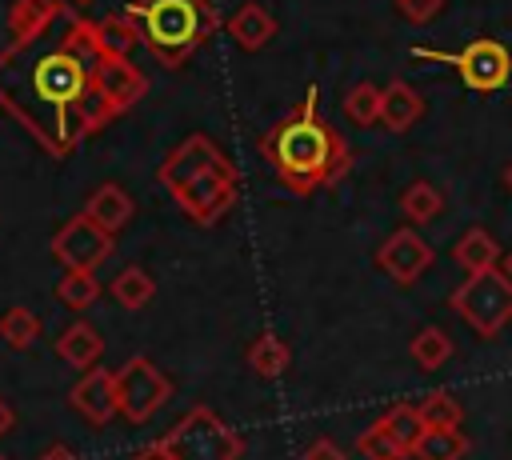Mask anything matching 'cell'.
I'll use <instances>...</instances> for the list:
<instances>
[{
	"label": "cell",
	"mask_w": 512,
	"mask_h": 460,
	"mask_svg": "<svg viewBox=\"0 0 512 460\" xmlns=\"http://www.w3.org/2000/svg\"><path fill=\"white\" fill-rule=\"evenodd\" d=\"M108 56L96 20L64 4L40 36L0 48V112L12 116L48 156H72L88 136L112 124L100 96Z\"/></svg>",
	"instance_id": "6da1fadb"
},
{
	"label": "cell",
	"mask_w": 512,
	"mask_h": 460,
	"mask_svg": "<svg viewBox=\"0 0 512 460\" xmlns=\"http://www.w3.org/2000/svg\"><path fill=\"white\" fill-rule=\"evenodd\" d=\"M260 156L272 180L292 196H312L320 188H332L352 168V148L320 116L316 88H308L304 100L260 136Z\"/></svg>",
	"instance_id": "7a4b0ae2"
},
{
	"label": "cell",
	"mask_w": 512,
	"mask_h": 460,
	"mask_svg": "<svg viewBox=\"0 0 512 460\" xmlns=\"http://www.w3.org/2000/svg\"><path fill=\"white\" fill-rule=\"evenodd\" d=\"M124 12L140 24L144 48L164 68H180L200 44H208L224 28L212 0H128Z\"/></svg>",
	"instance_id": "3957f363"
},
{
	"label": "cell",
	"mask_w": 512,
	"mask_h": 460,
	"mask_svg": "<svg viewBox=\"0 0 512 460\" xmlns=\"http://www.w3.org/2000/svg\"><path fill=\"white\" fill-rule=\"evenodd\" d=\"M168 460H240L244 436L232 432L208 404H192L160 440Z\"/></svg>",
	"instance_id": "277c9868"
},
{
	"label": "cell",
	"mask_w": 512,
	"mask_h": 460,
	"mask_svg": "<svg viewBox=\"0 0 512 460\" xmlns=\"http://www.w3.org/2000/svg\"><path fill=\"white\" fill-rule=\"evenodd\" d=\"M448 308L484 340H492L508 320H512V280L504 268L472 272L464 284L448 296Z\"/></svg>",
	"instance_id": "5b68a950"
},
{
	"label": "cell",
	"mask_w": 512,
	"mask_h": 460,
	"mask_svg": "<svg viewBox=\"0 0 512 460\" xmlns=\"http://www.w3.org/2000/svg\"><path fill=\"white\" fill-rule=\"evenodd\" d=\"M412 60H428V64H448L472 92L488 96L500 92L512 80V52L492 40V36H476L472 44H464L460 52H440V48H412Z\"/></svg>",
	"instance_id": "8992f818"
},
{
	"label": "cell",
	"mask_w": 512,
	"mask_h": 460,
	"mask_svg": "<svg viewBox=\"0 0 512 460\" xmlns=\"http://www.w3.org/2000/svg\"><path fill=\"white\" fill-rule=\"evenodd\" d=\"M168 396H172V380L148 356H132L116 368V404L128 424H148L168 404Z\"/></svg>",
	"instance_id": "52a82bcc"
},
{
	"label": "cell",
	"mask_w": 512,
	"mask_h": 460,
	"mask_svg": "<svg viewBox=\"0 0 512 460\" xmlns=\"http://www.w3.org/2000/svg\"><path fill=\"white\" fill-rule=\"evenodd\" d=\"M52 260L64 264V272H96L112 248H116V232L100 228L88 212H76L68 216L56 232H52Z\"/></svg>",
	"instance_id": "ba28073f"
},
{
	"label": "cell",
	"mask_w": 512,
	"mask_h": 460,
	"mask_svg": "<svg viewBox=\"0 0 512 460\" xmlns=\"http://www.w3.org/2000/svg\"><path fill=\"white\" fill-rule=\"evenodd\" d=\"M172 200L180 204V212H184L188 220H196V224H216V220H224V216L232 212V204L240 200V172L232 168V160L220 164V168H208V172L192 176L188 184H180V188L172 192Z\"/></svg>",
	"instance_id": "9c48e42d"
},
{
	"label": "cell",
	"mask_w": 512,
	"mask_h": 460,
	"mask_svg": "<svg viewBox=\"0 0 512 460\" xmlns=\"http://www.w3.org/2000/svg\"><path fill=\"white\" fill-rule=\"evenodd\" d=\"M432 260H436L432 244H428L420 232H412V228H396V232L376 248V264H380V272H384L388 280H396L400 288L416 284V280L432 268Z\"/></svg>",
	"instance_id": "30bf717a"
},
{
	"label": "cell",
	"mask_w": 512,
	"mask_h": 460,
	"mask_svg": "<svg viewBox=\"0 0 512 460\" xmlns=\"http://www.w3.org/2000/svg\"><path fill=\"white\" fill-rule=\"evenodd\" d=\"M220 164H228V156L220 152V144L212 140V136H204V132H192V136H184L164 160H160V168H156V180L168 188V196L180 188V184H188L192 176H200V172H208V168H220Z\"/></svg>",
	"instance_id": "8fae6325"
},
{
	"label": "cell",
	"mask_w": 512,
	"mask_h": 460,
	"mask_svg": "<svg viewBox=\"0 0 512 460\" xmlns=\"http://www.w3.org/2000/svg\"><path fill=\"white\" fill-rule=\"evenodd\" d=\"M68 404H72V412H80L96 428L112 424V416H120V404H116V372H108L100 364L88 368V372H80V380L68 388Z\"/></svg>",
	"instance_id": "7c38bea8"
},
{
	"label": "cell",
	"mask_w": 512,
	"mask_h": 460,
	"mask_svg": "<svg viewBox=\"0 0 512 460\" xmlns=\"http://www.w3.org/2000/svg\"><path fill=\"white\" fill-rule=\"evenodd\" d=\"M100 96H104V104H108V112L116 120V116H124L128 108H136L148 96V76L128 56L112 52L108 64H104V76H100Z\"/></svg>",
	"instance_id": "4fadbf2b"
},
{
	"label": "cell",
	"mask_w": 512,
	"mask_h": 460,
	"mask_svg": "<svg viewBox=\"0 0 512 460\" xmlns=\"http://www.w3.org/2000/svg\"><path fill=\"white\" fill-rule=\"evenodd\" d=\"M224 32H228V40H232L240 52H260V48H268V44L276 40L280 24H276V16H272L260 0H244V4L224 20Z\"/></svg>",
	"instance_id": "5bb4252c"
},
{
	"label": "cell",
	"mask_w": 512,
	"mask_h": 460,
	"mask_svg": "<svg viewBox=\"0 0 512 460\" xmlns=\"http://www.w3.org/2000/svg\"><path fill=\"white\" fill-rule=\"evenodd\" d=\"M424 116V96L408 80H388L380 88V124L388 132H408Z\"/></svg>",
	"instance_id": "9a60e30c"
},
{
	"label": "cell",
	"mask_w": 512,
	"mask_h": 460,
	"mask_svg": "<svg viewBox=\"0 0 512 460\" xmlns=\"http://www.w3.org/2000/svg\"><path fill=\"white\" fill-rule=\"evenodd\" d=\"M68 0H12L8 4V44H24L32 36H40Z\"/></svg>",
	"instance_id": "2e32d148"
},
{
	"label": "cell",
	"mask_w": 512,
	"mask_h": 460,
	"mask_svg": "<svg viewBox=\"0 0 512 460\" xmlns=\"http://www.w3.org/2000/svg\"><path fill=\"white\" fill-rule=\"evenodd\" d=\"M84 212L100 224V228H108V232H120L128 220H132V212H136V200L128 196V188H120V184H100V188H92L88 192V200H84Z\"/></svg>",
	"instance_id": "e0dca14e"
},
{
	"label": "cell",
	"mask_w": 512,
	"mask_h": 460,
	"mask_svg": "<svg viewBox=\"0 0 512 460\" xmlns=\"http://www.w3.org/2000/svg\"><path fill=\"white\" fill-rule=\"evenodd\" d=\"M100 352H104V336H100L88 320H76V324H68V328L56 336V356H60L64 364L80 368V372L96 368Z\"/></svg>",
	"instance_id": "ac0fdd59"
},
{
	"label": "cell",
	"mask_w": 512,
	"mask_h": 460,
	"mask_svg": "<svg viewBox=\"0 0 512 460\" xmlns=\"http://www.w3.org/2000/svg\"><path fill=\"white\" fill-rule=\"evenodd\" d=\"M452 260L464 268V276H472V272H488V268H496L500 264V244H496V236L488 232V228H468L456 244H452Z\"/></svg>",
	"instance_id": "d6986e66"
},
{
	"label": "cell",
	"mask_w": 512,
	"mask_h": 460,
	"mask_svg": "<svg viewBox=\"0 0 512 460\" xmlns=\"http://www.w3.org/2000/svg\"><path fill=\"white\" fill-rule=\"evenodd\" d=\"M248 364H252V372H256V376L276 380V376H284V372H288L292 352H288V344H284L276 332H260V336L248 344Z\"/></svg>",
	"instance_id": "ffe728a7"
},
{
	"label": "cell",
	"mask_w": 512,
	"mask_h": 460,
	"mask_svg": "<svg viewBox=\"0 0 512 460\" xmlns=\"http://www.w3.org/2000/svg\"><path fill=\"white\" fill-rule=\"evenodd\" d=\"M376 420L384 424V432H388L408 456H412V448L420 444V436L428 432V424H424V416H420L416 404H392V408H384Z\"/></svg>",
	"instance_id": "44dd1931"
},
{
	"label": "cell",
	"mask_w": 512,
	"mask_h": 460,
	"mask_svg": "<svg viewBox=\"0 0 512 460\" xmlns=\"http://www.w3.org/2000/svg\"><path fill=\"white\" fill-rule=\"evenodd\" d=\"M408 356L416 360V368L436 372V368H444V364L452 360V336H448L444 328L428 324V328H420V332L408 340Z\"/></svg>",
	"instance_id": "7402d4cb"
},
{
	"label": "cell",
	"mask_w": 512,
	"mask_h": 460,
	"mask_svg": "<svg viewBox=\"0 0 512 460\" xmlns=\"http://www.w3.org/2000/svg\"><path fill=\"white\" fill-rule=\"evenodd\" d=\"M152 296H156V280H152L144 268L128 264V268H120V272L112 276V300H116L120 308L140 312V308H144Z\"/></svg>",
	"instance_id": "603a6c76"
},
{
	"label": "cell",
	"mask_w": 512,
	"mask_h": 460,
	"mask_svg": "<svg viewBox=\"0 0 512 460\" xmlns=\"http://www.w3.org/2000/svg\"><path fill=\"white\" fill-rule=\"evenodd\" d=\"M468 436L460 428H428L420 444L412 448L416 460H464L468 456Z\"/></svg>",
	"instance_id": "cb8c5ba5"
},
{
	"label": "cell",
	"mask_w": 512,
	"mask_h": 460,
	"mask_svg": "<svg viewBox=\"0 0 512 460\" xmlns=\"http://www.w3.org/2000/svg\"><path fill=\"white\" fill-rule=\"evenodd\" d=\"M400 212H404L412 224H432V220L444 212V196H440L436 184L412 180V184L400 192Z\"/></svg>",
	"instance_id": "d4e9b609"
},
{
	"label": "cell",
	"mask_w": 512,
	"mask_h": 460,
	"mask_svg": "<svg viewBox=\"0 0 512 460\" xmlns=\"http://www.w3.org/2000/svg\"><path fill=\"white\" fill-rule=\"evenodd\" d=\"M40 316L32 312V308H24V304H16V308H8L4 316H0V340L12 348V352H24V348H32L36 340H40Z\"/></svg>",
	"instance_id": "484cf974"
},
{
	"label": "cell",
	"mask_w": 512,
	"mask_h": 460,
	"mask_svg": "<svg viewBox=\"0 0 512 460\" xmlns=\"http://www.w3.org/2000/svg\"><path fill=\"white\" fill-rule=\"evenodd\" d=\"M96 32H100L104 48H108V52H116V56H128L132 48H140V44H144L140 24H136L124 8H120V12H112V16H104V20H96Z\"/></svg>",
	"instance_id": "4316f807"
},
{
	"label": "cell",
	"mask_w": 512,
	"mask_h": 460,
	"mask_svg": "<svg viewBox=\"0 0 512 460\" xmlns=\"http://www.w3.org/2000/svg\"><path fill=\"white\" fill-rule=\"evenodd\" d=\"M52 292H56V300L64 308L84 312V308H92L100 300V280H96V272H64Z\"/></svg>",
	"instance_id": "83f0119b"
},
{
	"label": "cell",
	"mask_w": 512,
	"mask_h": 460,
	"mask_svg": "<svg viewBox=\"0 0 512 460\" xmlns=\"http://www.w3.org/2000/svg\"><path fill=\"white\" fill-rule=\"evenodd\" d=\"M344 116H348L356 128L380 124V88H376L372 80H356V84L344 92Z\"/></svg>",
	"instance_id": "f1b7e54d"
},
{
	"label": "cell",
	"mask_w": 512,
	"mask_h": 460,
	"mask_svg": "<svg viewBox=\"0 0 512 460\" xmlns=\"http://www.w3.org/2000/svg\"><path fill=\"white\" fill-rule=\"evenodd\" d=\"M416 408H420V416H424L428 428H460V420H464V408L448 392H428Z\"/></svg>",
	"instance_id": "f546056e"
},
{
	"label": "cell",
	"mask_w": 512,
	"mask_h": 460,
	"mask_svg": "<svg viewBox=\"0 0 512 460\" xmlns=\"http://www.w3.org/2000/svg\"><path fill=\"white\" fill-rule=\"evenodd\" d=\"M356 452L364 456V460H404L408 452L384 432V424L376 420V424H368L360 436H356Z\"/></svg>",
	"instance_id": "4dcf8cb0"
},
{
	"label": "cell",
	"mask_w": 512,
	"mask_h": 460,
	"mask_svg": "<svg viewBox=\"0 0 512 460\" xmlns=\"http://www.w3.org/2000/svg\"><path fill=\"white\" fill-rule=\"evenodd\" d=\"M444 8H448V0H396V12L408 24H432Z\"/></svg>",
	"instance_id": "1f68e13d"
},
{
	"label": "cell",
	"mask_w": 512,
	"mask_h": 460,
	"mask_svg": "<svg viewBox=\"0 0 512 460\" xmlns=\"http://www.w3.org/2000/svg\"><path fill=\"white\" fill-rule=\"evenodd\" d=\"M300 460H348V456H344V448H340L332 436H316V440L304 448Z\"/></svg>",
	"instance_id": "d6a6232c"
},
{
	"label": "cell",
	"mask_w": 512,
	"mask_h": 460,
	"mask_svg": "<svg viewBox=\"0 0 512 460\" xmlns=\"http://www.w3.org/2000/svg\"><path fill=\"white\" fill-rule=\"evenodd\" d=\"M12 428H16V412H12V404L0 396V440H4Z\"/></svg>",
	"instance_id": "836d02e7"
},
{
	"label": "cell",
	"mask_w": 512,
	"mask_h": 460,
	"mask_svg": "<svg viewBox=\"0 0 512 460\" xmlns=\"http://www.w3.org/2000/svg\"><path fill=\"white\" fill-rule=\"evenodd\" d=\"M36 460H80L72 448H64V444H52V448H44Z\"/></svg>",
	"instance_id": "e575fe53"
},
{
	"label": "cell",
	"mask_w": 512,
	"mask_h": 460,
	"mask_svg": "<svg viewBox=\"0 0 512 460\" xmlns=\"http://www.w3.org/2000/svg\"><path fill=\"white\" fill-rule=\"evenodd\" d=\"M132 460H168V452H164L160 444H144V448H140Z\"/></svg>",
	"instance_id": "d590c367"
},
{
	"label": "cell",
	"mask_w": 512,
	"mask_h": 460,
	"mask_svg": "<svg viewBox=\"0 0 512 460\" xmlns=\"http://www.w3.org/2000/svg\"><path fill=\"white\" fill-rule=\"evenodd\" d=\"M500 268H504V272H508V280H512V252L504 256V264H500Z\"/></svg>",
	"instance_id": "8d00e7d4"
},
{
	"label": "cell",
	"mask_w": 512,
	"mask_h": 460,
	"mask_svg": "<svg viewBox=\"0 0 512 460\" xmlns=\"http://www.w3.org/2000/svg\"><path fill=\"white\" fill-rule=\"evenodd\" d=\"M68 4H72V8H88L92 0H68Z\"/></svg>",
	"instance_id": "74e56055"
},
{
	"label": "cell",
	"mask_w": 512,
	"mask_h": 460,
	"mask_svg": "<svg viewBox=\"0 0 512 460\" xmlns=\"http://www.w3.org/2000/svg\"><path fill=\"white\" fill-rule=\"evenodd\" d=\"M504 184H508V188H512V164H508V168H504Z\"/></svg>",
	"instance_id": "f35d334b"
},
{
	"label": "cell",
	"mask_w": 512,
	"mask_h": 460,
	"mask_svg": "<svg viewBox=\"0 0 512 460\" xmlns=\"http://www.w3.org/2000/svg\"><path fill=\"white\" fill-rule=\"evenodd\" d=\"M0 460H8V456H0Z\"/></svg>",
	"instance_id": "ab89813d"
}]
</instances>
